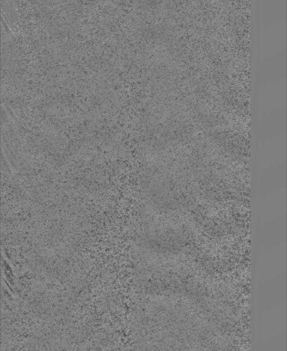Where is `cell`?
I'll use <instances>...</instances> for the list:
<instances>
[{"mask_svg": "<svg viewBox=\"0 0 287 351\" xmlns=\"http://www.w3.org/2000/svg\"><path fill=\"white\" fill-rule=\"evenodd\" d=\"M18 0H1L2 19L10 28L18 21Z\"/></svg>", "mask_w": 287, "mask_h": 351, "instance_id": "cell-1", "label": "cell"}]
</instances>
